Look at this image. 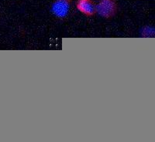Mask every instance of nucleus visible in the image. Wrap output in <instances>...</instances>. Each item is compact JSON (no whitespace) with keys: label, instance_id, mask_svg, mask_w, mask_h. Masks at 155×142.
<instances>
[{"label":"nucleus","instance_id":"nucleus-1","mask_svg":"<svg viewBox=\"0 0 155 142\" xmlns=\"http://www.w3.org/2000/svg\"><path fill=\"white\" fill-rule=\"evenodd\" d=\"M95 7L98 14L106 19L113 17L117 10L115 0H99Z\"/></svg>","mask_w":155,"mask_h":142},{"label":"nucleus","instance_id":"nucleus-2","mask_svg":"<svg viewBox=\"0 0 155 142\" xmlns=\"http://www.w3.org/2000/svg\"><path fill=\"white\" fill-rule=\"evenodd\" d=\"M71 0H56L52 5L51 10L58 19H64L68 16Z\"/></svg>","mask_w":155,"mask_h":142},{"label":"nucleus","instance_id":"nucleus-3","mask_svg":"<svg viewBox=\"0 0 155 142\" xmlns=\"http://www.w3.org/2000/svg\"><path fill=\"white\" fill-rule=\"evenodd\" d=\"M77 9L88 16H92L96 12V7L92 0H78Z\"/></svg>","mask_w":155,"mask_h":142}]
</instances>
